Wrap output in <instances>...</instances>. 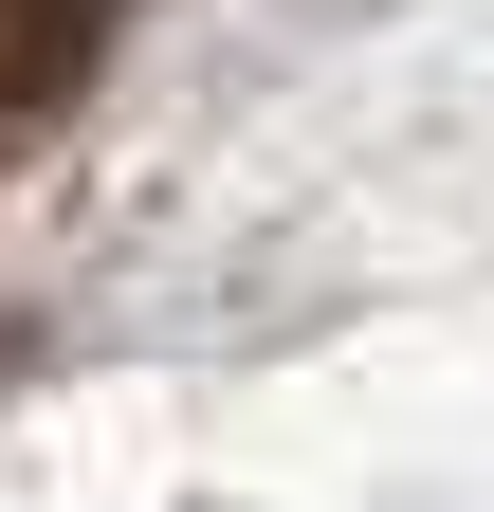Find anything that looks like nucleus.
<instances>
[{"label":"nucleus","instance_id":"obj_1","mask_svg":"<svg viewBox=\"0 0 494 512\" xmlns=\"http://www.w3.org/2000/svg\"><path fill=\"white\" fill-rule=\"evenodd\" d=\"M74 19H92V0H0V92H37L55 55H74Z\"/></svg>","mask_w":494,"mask_h":512}]
</instances>
